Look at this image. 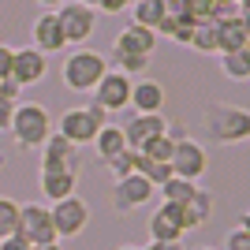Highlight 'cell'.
<instances>
[{
  "label": "cell",
  "mask_w": 250,
  "mask_h": 250,
  "mask_svg": "<svg viewBox=\"0 0 250 250\" xmlns=\"http://www.w3.org/2000/svg\"><path fill=\"white\" fill-rule=\"evenodd\" d=\"M49 217H52V228H56V239H79L90 224V206L79 194H67V198L49 206Z\"/></svg>",
  "instance_id": "5"
},
{
  "label": "cell",
  "mask_w": 250,
  "mask_h": 250,
  "mask_svg": "<svg viewBox=\"0 0 250 250\" xmlns=\"http://www.w3.org/2000/svg\"><path fill=\"white\" fill-rule=\"evenodd\" d=\"M15 231H19V202L0 194V239H8Z\"/></svg>",
  "instance_id": "27"
},
{
  "label": "cell",
  "mask_w": 250,
  "mask_h": 250,
  "mask_svg": "<svg viewBox=\"0 0 250 250\" xmlns=\"http://www.w3.org/2000/svg\"><path fill=\"white\" fill-rule=\"evenodd\" d=\"M11 112H15V104L0 101V131H8V127H11Z\"/></svg>",
  "instance_id": "34"
},
{
  "label": "cell",
  "mask_w": 250,
  "mask_h": 250,
  "mask_svg": "<svg viewBox=\"0 0 250 250\" xmlns=\"http://www.w3.org/2000/svg\"><path fill=\"white\" fill-rule=\"evenodd\" d=\"M217 30V52H239L250 45L247 34V15H228V19H213Z\"/></svg>",
  "instance_id": "16"
},
{
  "label": "cell",
  "mask_w": 250,
  "mask_h": 250,
  "mask_svg": "<svg viewBox=\"0 0 250 250\" xmlns=\"http://www.w3.org/2000/svg\"><path fill=\"white\" fill-rule=\"evenodd\" d=\"M183 235H187V228H183L179 206L161 202V209L149 217V243H183Z\"/></svg>",
  "instance_id": "14"
},
{
  "label": "cell",
  "mask_w": 250,
  "mask_h": 250,
  "mask_svg": "<svg viewBox=\"0 0 250 250\" xmlns=\"http://www.w3.org/2000/svg\"><path fill=\"white\" fill-rule=\"evenodd\" d=\"M172 176L179 179H190V183H198L202 176L209 172V153L202 142H194V138H179L176 146H172Z\"/></svg>",
  "instance_id": "8"
},
{
  "label": "cell",
  "mask_w": 250,
  "mask_h": 250,
  "mask_svg": "<svg viewBox=\"0 0 250 250\" xmlns=\"http://www.w3.org/2000/svg\"><path fill=\"white\" fill-rule=\"evenodd\" d=\"M168 131V120L161 112H135L131 120L124 124V138H127V149H142L146 142H153L157 135H165Z\"/></svg>",
  "instance_id": "11"
},
{
  "label": "cell",
  "mask_w": 250,
  "mask_h": 250,
  "mask_svg": "<svg viewBox=\"0 0 250 250\" xmlns=\"http://www.w3.org/2000/svg\"><path fill=\"white\" fill-rule=\"evenodd\" d=\"M56 19H60V30H63V42L67 45L90 42L97 30V11L86 8V4H75V0H63L56 8Z\"/></svg>",
  "instance_id": "6"
},
{
  "label": "cell",
  "mask_w": 250,
  "mask_h": 250,
  "mask_svg": "<svg viewBox=\"0 0 250 250\" xmlns=\"http://www.w3.org/2000/svg\"><path fill=\"white\" fill-rule=\"evenodd\" d=\"M11 56H15V49L0 42V79H11Z\"/></svg>",
  "instance_id": "32"
},
{
  "label": "cell",
  "mask_w": 250,
  "mask_h": 250,
  "mask_svg": "<svg viewBox=\"0 0 250 250\" xmlns=\"http://www.w3.org/2000/svg\"><path fill=\"white\" fill-rule=\"evenodd\" d=\"M157 198V187L146 183V179L131 172V176L116 179V190H112V209L124 217V213H138V209H146V202Z\"/></svg>",
  "instance_id": "9"
},
{
  "label": "cell",
  "mask_w": 250,
  "mask_h": 250,
  "mask_svg": "<svg viewBox=\"0 0 250 250\" xmlns=\"http://www.w3.org/2000/svg\"><path fill=\"white\" fill-rule=\"evenodd\" d=\"M131 8V0H97L94 11H104V15H120V11Z\"/></svg>",
  "instance_id": "31"
},
{
  "label": "cell",
  "mask_w": 250,
  "mask_h": 250,
  "mask_svg": "<svg viewBox=\"0 0 250 250\" xmlns=\"http://www.w3.org/2000/svg\"><path fill=\"white\" fill-rule=\"evenodd\" d=\"M224 250H250V228H247V213L239 217V224L228 231V239H224Z\"/></svg>",
  "instance_id": "29"
},
{
  "label": "cell",
  "mask_w": 250,
  "mask_h": 250,
  "mask_svg": "<svg viewBox=\"0 0 250 250\" xmlns=\"http://www.w3.org/2000/svg\"><path fill=\"white\" fill-rule=\"evenodd\" d=\"M38 4H42L45 11H56V8H60V4H63V0H38Z\"/></svg>",
  "instance_id": "36"
},
{
  "label": "cell",
  "mask_w": 250,
  "mask_h": 250,
  "mask_svg": "<svg viewBox=\"0 0 250 250\" xmlns=\"http://www.w3.org/2000/svg\"><path fill=\"white\" fill-rule=\"evenodd\" d=\"M75 4H86V8H97V0H75Z\"/></svg>",
  "instance_id": "38"
},
{
  "label": "cell",
  "mask_w": 250,
  "mask_h": 250,
  "mask_svg": "<svg viewBox=\"0 0 250 250\" xmlns=\"http://www.w3.org/2000/svg\"><path fill=\"white\" fill-rule=\"evenodd\" d=\"M187 45L194 52H217V30H213V19H206V22H194V30H190V38H187Z\"/></svg>",
  "instance_id": "25"
},
{
  "label": "cell",
  "mask_w": 250,
  "mask_h": 250,
  "mask_svg": "<svg viewBox=\"0 0 250 250\" xmlns=\"http://www.w3.org/2000/svg\"><path fill=\"white\" fill-rule=\"evenodd\" d=\"M194 250H213V247H194Z\"/></svg>",
  "instance_id": "40"
},
{
  "label": "cell",
  "mask_w": 250,
  "mask_h": 250,
  "mask_svg": "<svg viewBox=\"0 0 250 250\" xmlns=\"http://www.w3.org/2000/svg\"><path fill=\"white\" fill-rule=\"evenodd\" d=\"M94 149H97V157H101V161H108V157H116V153H124V149H127L124 127H116V124H104L101 131L94 135Z\"/></svg>",
  "instance_id": "22"
},
{
  "label": "cell",
  "mask_w": 250,
  "mask_h": 250,
  "mask_svg": "<svg viewBox=\"0 0 250 250\" xmlns=\"http://www.w3.org/2000/svg\"><path fill=\"white\" fill-rule=\"evenodd\" d=\"M127 108H135V112H161V108H165V86L153 83V79L131 83V101H127Z\"/></svg>",
  "instance_id": "18"
},
{
  "label": "cell",
  "mask_w": 250,
  "mask_h": 250,
  "mask_svg": "<svg viewBox=\"0 0 250 250\" xmlns=\"http://www.w3.org/2000/svg\"><path fill=\"white\" fill-rule=\"evenodd\" d=\"M0 250H30V243L22 235H8V239H0Z\"/></svg>",
  "instance_id": "33"
},
{
  "label": "cell",
  "mask_w": 250,
  "mask_h": 250,
  "mask_svg": "<svg viewBox=\"0 0 250 250\" xmlns=\"http://www.w3.org/2000/svg\"><path fill=\"white\" fill-rule=\"evenodd\" d=\"M38 187H42V194L49 202H60V198H67V194H75L79 172H42V176H38Z\"/></svg>",
  "instance_id": "20"
},
{
  "label": "cell",
  "mask_w": 250,
  "mask_h": 250,
  "mask_svg": "<svg viewBox=\"0 0 250 250\" xmlns=\"http://www.w3.org/2000/svg\"><path fill=\"white\" fill-rule=\"evenodd\" d=\"M42 172H79V146L63 135H49L42 142Z\"/></svg>",
  "instance_id": "13"
},
{
  "label": "cell",
  "mask_w": 250,
  "mask_h": 250,
  "mask_svg": "<svg viewBox=\"0 0 250 250\" xmlns=\"http://www.w3.org/2000/svg\"><path fill=\"white\" fill-rule=\"evenodd\" d=\"M108 71V60H104L101 52L94 49H75L67 60H63V86L75 90V94H90L97 83H101V75Z\"/></svg>",
  "instance_id": "3"
},
{
  "label": "cell",
  "mask_w": 250,
  "mask_h": 250,
  "mask_svg": "<svg viewBox=\"0 0 250 250\" xmlns=\"http://www.w3.org/2000/svg\"><path fill=\"white\" fill-rule=\"evenodd\" d=\"M138 250H183V243H146Z\"/></svg>",
  "instance_id": "35"
},
{
  "label": "cell",
  "mask_w": 250,
  "mask_h": 250,
  "mask_svg": "<svg viewBox=\"0 0 250 250\" xmlns=\"http://www.w3.org/2000/svg\"><path fill=\"white\" fill-rule=\"evenodd\" d=\"M34 49L38 52H60L67 49V42H63V30H60V19H56V11H42L38 19H34Z\"/></svg>",
  "instance_id": "17"
},
{
  "label": "cell",
  "mask_w": 250,
  "mask_h": 250,
  "mask_svg": "<svg viewBox=\"0 0 250 250\" xmlns=\"http://www.w3.org/2000/svg\"><path fill=\"white\" fill-rule=\"evenodd\" d=\"M49 75V60H45V52H38L34 45H26V49H15V56H11V79L26 90V86H38Z\"/></svg>",
  "instance_id": "12"
},
{
  "label": "cell",
  "mask_w": 250,
  "mask_h": 250,
  "mask_svg": "<svg viewBox=\"0 0 250 250\" xmlns=\"http://www.w3.org/2000/svg\"><path fill=\"white\" fill-rule=\"evenodd\" d=\"M0 101L19 104V101H22V86L15 83V79H0Z\"/></svg>",
  "instance_id": "30"
},
{
  "label": "cell",
  "mask_w": 250,
  "mask_h": 250,
  "mask_svg": "<svg viewBox=\"0 0 250 250\" xmlns=\"http://www.w3.org/2000/svg\"><path fill=\"white\" fill-rule=\"evenodd\" d=\"M127 11H131V22H135V26L157 30V22L168 15V4H165V0H135Z\"/></svg>",
  "instance_id": "21"
},
{
  "label": "cell",
  "mask_w": 250,
  "mask_h": 250,
  "mask_svg": "<svg viewBox=\"0 0 250 250\" xmlns=\"http://www.w3.org/2000/svg\"><path fill=\"white\" fill-rule=\"evenodd\" d=\"M198 190V183H190V179H179V176H172V179H165L161 187H157V194L165 202H172V206H183V202L190 198Z\"/></svg>",
  "instance_id": "24"
},
{
  "label": "cell",
  "mask_w": 250,
  "mask_h": 250,
  "mask_svg": "<svg viewBox=\"0 0 250 250\" xmlns=\"http://www.w3.org/2000/svg\"><path fill=\"white\" fill-rule=\"evenodd\" d=\"M131 83H135V79H127V75H120V71L108 67V71L101 75V83L90 90V94H94V104H101L108 116L120 112V108H127V101H131Z\"/></svg>",
  "instance_id": "10"
},
{
  "label": "cell",
  "mask_w": 250,
  "mask_h": 250,
  "mask_svg": "<svg viewBox=\"0 0 250 250\" xmlns=\"http://www.w3.org/2000/svg\"><path fill=\"white\" fill-rule=\"evenodd\" d=\"M179 217H183V228L187 231H194V228H206L209 224V217H213V194L209 190H194L183 206H179Z\"/></svg>",
  "instance_id": "19"
},
{
  "label": "cell",
  "mask_w": 250,
  "mask_h": 250,
  "mask_svg": "<svg viewBox=\"0 0 250 250\" xmlns=\"http://www.w3.org/2000/svg\"><path fill=\"white\" fill-rule=\"evenodd\" d=\"M8 135L15 138L19 149H42V142L52 135V116L45 112V104H38V101H19L15 112H11Z\"/></svg>",
  "instance_id": "1"
},
{
  "label": "cell",
  "mask_w": 250,
  "mask_h": 250,
  "mask_svg": "<svg viewBox=\"0 0 250 250\" xmlns=\"http://www.w3.org/2000/svg\"><path fill=\"white\" fill-rule=\"evenodd\" d=\"M172 146H176V138L165 131V135H157L153 142H146L138 153L146 157V161H161V165H168V161H172Z\"/></svg>",
  "instance_id": "26"
},
{
  "label": "cell",
  "mask_w": 250,
  "mask_h": 250,
  "mask_svg": "<svg viewBox=\"0 0 250 250\" xmlns=\"http://www.w3.org/2000/svg\"><path fill=\"white\" fill-rule=\"evenodd\" d=\"M15 235H22L30 247L60 243V239H56V228H52V217H49V206H42V202H26V206H19V231H15Z\"/></svg>",
  "instance_id": "7"
},
{
  "label": "cell",
  "mask_w": 250,
  "mask_h": 250,
  "mask_svg": "<svg viewBox=\"0 0 250 250\" xmlns=\"http://www.w3.org/2000/svg\"><path fill=\"white\" fill-rule=\"evenodd\" d=\"M157 49V34L146 30V26H135V22H127L124 30L116 34L112 42V52H124V56H142V60H149Z\"/></svg>",
  "instance_id": "15"
},
{
  "label": "cell",
  "mask_w": 250,
  "mask_h": 250,
  "mask_svg": "<svg viewBox=\"0 0 250 250\" xmlns=\"http://www.w3.org/2000/svg\"><path fill=\"white\" fill-rule=\"evenodd\" d=\"M30 250H63L60 243H45V247H30Z\"/></svg>",
  "instance_id": "37"
},
{
  "label": "cell",
  "mask_w": 250,
  "mask_h": 250,
  "mask_svg": "<svg viewBox=\"0 0 250 250\" xmlns=\"http://www.w3.org/2000/svg\"><path fill=\"white\" fill-rule=\"evenodd\" d=\"M104 124H108V112H104L101 104L90 101L86 108H67V112L60 116V124H56V135H63L71 146L83 149L86 142H94V135Z\"/></svg>",
  "instance_id": "4"
},
{
  "label": "cell",
  "mask_w": 250,
  "mask_h": 250,
  "mask_svg": "<svg viewBox=\"0 0 250 250\" xmlns=\"http://www.w3.org/2000/svg\"><path fill=\"white\" fill-rule=\"evenodd\" d=\"M116 250H138V247H131V243H127V247H116Z\"/></svg>",
  "instance_id": "39"
},
{
  "label": "cell",
  "mask_w": 250,
  "mask_h": 250,
  "mask_svg": "<svg viewBox=\"0 0 250 250\" xmlns=\"http://www.w3.org/2000/svg\"><path fill=\"white\" fill-rule=\"evenodd\" d=\"M202 124H206V135L220 146H243L250 135V116L247 108H235V104H209L206 116H202Z\"/></svg>",
  "instance_id": "2"
},
{
  "label": "cell",
  "mask_w": 250,
  "mask_h": 250,
  "mask_svg": "<svg viewBox=\"0 0 250 250\" xmlns=\"http://www.w3.org/2000/svg\"><path fill=\"white\" fill-rule=\"evenodd\" d=\"M220 67H224V79H231V83H247V79H250V52L247 49L220 52Z\"/></svg>",
  "instance_id": "23"
},
{
  "label": "cell",
  "mask_w": 250,
  "mask_h": 250,
  "mask_svg": "<svg viewBox=\"0 0 250 250\" xmlns=\"http://www.w3.org/2000/svg\"><path fill=\"white\" fill-rule=\"evenodd\" d=\"M135 161H138L135 149H124V153L108 157V161H104V168H108V176H112V179H124V176H131V172H135Z\"/></svg>",
  "instance_id": "28"
}]
</instances>
